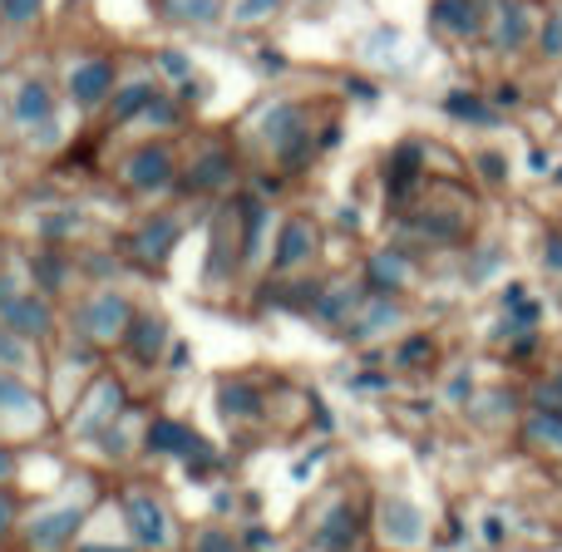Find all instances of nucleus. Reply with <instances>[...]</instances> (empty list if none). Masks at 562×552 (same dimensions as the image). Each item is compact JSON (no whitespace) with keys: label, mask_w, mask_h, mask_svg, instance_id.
Listing matches in <instances>:
<instances>
[{"label":"nucleus","mask_w":562,"mask_h":552,"mask_svg":"<svg viewBox=\"0 0 562 552\" xmlns=\"http://www.w3.org/2000/svg\"><path fill=\"white\" fill-rule=\"evenodd\" d=\"M538 30H543V20H538V10L528 5V0H488L484 40L494 49H504V55H514V49H533Z\"/></svg>","instance_id":"nucleus-1"},{"label":"nucleus","mask_w":562,"mask_h":552,"mask_svg":"<svg viewBox=\"0 0 562 552\" xmlns=\"http://www.w3.org/2000/svg\"><path fill=\"white\" fill-rule=\"evenodd\" d=\"M429 25L449 40H479L488 30V0H435Z\"/></svg>","instance_id":"nucleus-2"},{"label":"nucleus","mask_w":562,"mask_h":552,"mask_svg":"<svg viewBox=\"0 0 562 552\" xmlns=\"http://www.w3.org/2000/svg\"><path fill=\"white\" fill-rule=\"evenodd\" d=\"M69 94H75L79 109L104 104V99L114 94V65H109V59H79V65L69 69Z\"/></svg>","instance_id":"nucleus-3"},{"label":"nucleus","mask_w":562,"mask_h":552,"mask_svg":"<svg viewBox=\"0 0 562 552\" xmlns=\"http://www.w3.org/2000/svg\"><path fill=\"white\" fill-rule=\"evenodd\" d=\"M524 439L533 449H543V454H562V415H553V409H533L524 425Z\"/></svg>","instance_id":"nucleus-4"},{"label":"nucleus","mask_w":562,"mask_h":552,"mask_svg":"<svg viewBox=\"0 0 562 552\" xmlns=\"http://www.w3.org/2000/svg\"><path fill=\"white\" fill-rule=\"evenodd\" d=\"M49 114H55V99H49V89L40 85V79L20 85V94H15V119H20V124H45Z\"/></svg>","instance_id":"nucleus-5"},{"label":"nucleus","mask_w":562,"mask_h":552,"mask_svg":"<svg viewBox=\"0 0 562 552\" xmlns=\"http://www.w3.org/2000/svg\"><path fill=\"white\" fill-rule=\"evenodd\" d=\"M168 15L178 25H217L223 20V0H168Z\"/></svg>","instance_id":"nucleus-6"},{"label":"nucleus","mask_w":562,"mask_h":552,"mask_svg":"<svg viewBox=\"0 0 562 552\" xmlns=\"http://www.w3.org/2000/svg\"><path fill=\"white\" fill-rule=\"evenodd\" d=\"M158 99V89L148 85V79H134V85H124V89H114V119H128V114H138V109H148Z\"/></svg>","instance_id":"nucleus-7"},{"label":"nucleus","mask_w":562,"mask_h":552,"mask_svg":"<svg viewBox=\"0 0 562 552\" xmlns=\"http://www.w3.org/2000/svg\"><path fill=\"white\" fill-rule=\"evenodd\" d=\"M445 109L454 119H474V124H494V104L488 99H479V94H449L445 99Z\"/></svg>","instance_id":"nucleus-8"},{"label":"nucleus","mask_w":562,"mask_h":552,"mask_svg":"<svg viewBox=\"0 0 562 552\" xmlns=\"http://www.w3.org/2000/svg\"><path fill=\"white\" fill-rule=\"evenodd\" d=\"M168 178V154L164 148H144L134 158V183H164Z\"/></svg>","instance_id":"nucleus-9"},{"label":"nucleus","mask_w":562,"mask_h":552,"mask_svg":"<svg viewBox=\"0 0 562 552\" xmlns=\"http://www.w3.org/2000/svg\"><path fill=\"white\" fill-rule=\"evenodd\" d=\"M281 5H286V0H237L233 20H237V25H262V20H272Z\"/></svg>","instance_id":"nucleus-10"},{"label":"nucleus","mask_w":562,"mask_h":552,"mask_svg":"<svg viewBox=\"0 0 562 552\" xmlns=\"http://www.w3.org/2000/svg\"><path fill=\"white\" fill-rule=\"evenodd\" d=\"M35 15H40V0H5V10H0V20L10 30H25Z\"/></svg>","instance_id":"nucleus-11"},{"label":"nucleus","mask_w":562,"mask_h":552,"mask_svg":"<svg viewBox=\"0 0 562 552\" xmlns=\"http://www.w3.org/2000/svg\"><path fill=\"white\" fill-rule=\"evenodd\" d=\"M158 65H164V69H168V75H188L183 55H173V49H164V55H158Z\"/></svg>","instance_id":"nucleus-12"},{"label":"nucleus","mask_w":562,"mask_h":552,"mask_svg":"<svg viewBox=\"0 0 562 552\" xmlns=\"http://www.w3.org/2000/svg\"><path fill=\"white\" fill-rule=\"evenodd\" d=\"M479 164H484V173L494 178V183H504V158H498V154H484Z\"/></svg>","instance_id":"nucleus-13"},{"label":"nucleus","mask_w":562,"mask_h":552,"mask_svg":"<svg viewBox=\"0 0 562 552\" xmlns=\"http://www.w3.org/2000/svg\"><path fill=\"white\" fill-rule=\"evenodd\" d=\"M548 247H553V252H548V262H553L558 272H562V237H553V243H548Z\"/></svg>","instance_id":"nucleus-14"},{"label":"nucleus","mask_w":562,"mask_h":552,"mask_svg":"<svg viewBox=\"0 0 562 552\" xmlns=\"http://www.w3.org/2000/svg\"><path fill=\"white\" fill-rule=\"evenodd\" d=\"M0 10H5V0H0Z\"/></svg>","instance_id":"nucleus-15"},{"label":"nucleus","mask_w":562,"mask_h":552,"mask_svg":"<svg viewBox=\"0 0 562 552\" xmlns=\"http://www.w3.org/2000/svg\"><path fill=\"white\" fill-rule=\"evenodd\" d=\"M558 385H562V375H558Z\"/></svg>","instance_id":"nucleus-16"}]
</instances>
